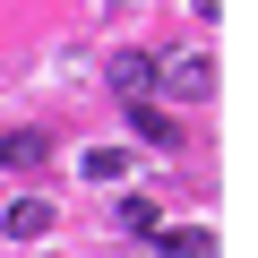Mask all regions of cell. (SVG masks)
Listing matches in <instances>:
<instances>
[{"label":"cell","instance_id":"cell-8","mask_svg":"<svg viewBox=\"0 0 258 258\" xmlns=\"http://www.w3.org/2000/svg\"><path fill=\"white\" fill-rule=\"evenodd\" d=\"M78 172H86V181H112V172H120V147H95V155H86Z\"/></svg>","mask_w":258,"mask_h":258},{"label":"cell","instance_id":"cell-7","mask_svg":"<svg viewBox=\"0 0 258 258\" xmlns=\"http://www.w3.org/2000/svg\"><path fill=\"white\" fill-rule=\"evenodd\" d=\"M120 224L129 232H155V198H120Z\"/></svg>","mask_w":258,"mask_h":258},{"label":"cell","instance_id":"cell-1","mask_svg":"<svg viewBox=\"0 0 258 258\" xmlns=\"http://www.w3.org/2000/svg\"><path fill=\"white\" fill-rule=\"evenodd\" d=\"M207 86H215V60L207 52H164L155 78H147V95H164V103H198Z\"/></svg>","mask_w":258,"mask_h":258},{"label":"cell","instance_id":"cell-4","mask_svg":"<svg viewBox=\"0 0 258 258\" xmlns=\"http://www.w3.org/2000/svg\"><path fill=\"white\" fill-rule=\"evenodd\" d=\"M147 241H155L164 258H215V232H181V224H155Z\"/></svg>","mask_w":258,"mask_h":258},{"label":"cell","instance_id":"cell-5","mask_svg":"<svg viewBox=\"0 0 258 258\" xmlns=\"http://www.w3.org/2000/svg\"><path fill=\"white\" fill-rule=\"evenodd\" d=\"M9 232H18V241H43V232H52V198H18V207H9Z\"/></svg>","mask_w":258,"mask_h":258},{"label":"cell","instance_id":"cell-2","mask_svg":"<svg viewBox=\"0 0 258 258\" xmlns=\"http://www.w3.org/2000/svg\"><path fill=\"white\" fill-rule=\"evenodd\" d=\"M0 164H9V172H43L52 164V138H43V129H0Z\"/></svg>","mask_w":258,"mask_h":258},{"label":"cell","instance_id":"cell-3","mask_svg":"<svg viewBox=\"0 0 258 258\" xmlns=\"http://www.w3.org/2000/svg\"><path fill=\"white\" fill-rule=\"evenodd\" d=\"M147 78H155L147 52H120V60H112V95H120V103H147Z\"/></svg>","mask_w":258,"mask_h":258},{"label":"cell","instance_id":"cell-6","mask_svg":"<svg viewBox=\"0 0 258 258\" xmlns=\"http://www.w3.org/2000/svg\"><path fill=\"white\" fill-rule=\"evenodd\" d=\"M129 120H138L147 147H172V112H164V103H129Z\"/></svg>","mask_w":258,"mask_h":258}]
</instances>
